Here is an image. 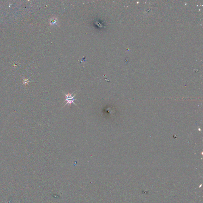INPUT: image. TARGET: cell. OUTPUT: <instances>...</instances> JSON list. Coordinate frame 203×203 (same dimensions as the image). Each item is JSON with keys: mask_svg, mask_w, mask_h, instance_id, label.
I'll list each match as a JSON object with an SVG mask.
<instances>
[{"mask_svg": "<svg viewBox=\"0 0 203 203\" xmlns=\"http://www.w3.org/2000/svg\"><path fill=\"white\" fill-rule=\"evenodd\" d=\"M63 92V93L66 96V99L64 101V103L65 102L67 101V103L65 104V105L64 106H63V107L67 105V104H68V105H69L71 106L72 103H73V104H75L76 106L78 107V106L74 102V100H77V99H74V97L76 95V94L74 95V96H72L74 92H73L72 93L70 94L69 93L68 94H66L64 93V92Z\"/></svg>", "mask_w": 203, "mask_h": 203, "instance_id": "6da1fadb", "label": "cell"}]
</instances>
